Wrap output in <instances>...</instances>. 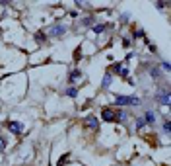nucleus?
Returning a JSON list of instances; mask_svg holds the SVG:
<instances>
[{"mask_svg": "<svg viewBox=\"0 0 171 166\" xmlns=\"http://www.w3.org/2000/svg\"><path fill=\"white\" fill-rule=\"evenodd\" d=\"M156 100H157V104H162V106H169V92L163 90L162 94H157V96H156Z\"/></svg>", "mask_w": 171, "mask_h": 166, "instance_id": "20e7f679", "label": "nucleus"}, {"mask_svg": "<svg viewBox=\"0 0 171 166\" xmlns=\"http://www.w3.org/2000/svg\"><path fill=\"white\" fill-rule=\"evenodd\" d=\"M138 102H140V100L132 98V96H117L115 106H138Z\"/></svg>", "mask_w": 171, "mask_h": 166, "instance_id": "f03ea898", "label": "nucleus"}, {"mask_svg": "<svg viewBox=\"0 0 171 166\" xmlns=\"http://www.w3.org/2000/svg\"><path fill=\"white\" fill-rule=\"evenodd\" d=\"M80 57H82V51H80V49H76V51H74V59H76V61H78Z\"/></svg>", "mask_w": 171, "mask_h": 166, "instance_id": "412c9836", "label": "nucleus"}, {"mask_svg": "<svg viewBox=\"0 0 171 166\" xmlns=\"http://www.w3.org/2000/svg\"><path fill=\"white\" fill-rule=\"evenodd\" d=\"M80 78H82V72H80V71H72V72H70V76H68L70 82H76V80H80Z\"/></svg>", "mask_w": 171, "mask_h": 166, "instance_id": "9d476101", "label": "nucleus"}, {"mask_svg": "<svg viewBox=\"0 0 171 166\" xmlns=\"http://www.w3.org/2000/svg\"><path fill=\"white\" fill-rule=\"evenodd\" d=\"M169 121H165V123H163V131H165V133H169Z\"/></svg>", "mask_w": 171, "mask_h": 166, "instance_id": "b1692460", "label": "nucleus"}, {"mask_svg": "<svg viewBox=\"0 0 171 166\" xmlns=\"http://www.w3.org/2000/svg\"><path fill=\"white\" fill-rule=\"evenodd\" d=\"M86 125H88L89 129H97L99 127V119H97L95 115H89V117L86 119Z\"/></svg>", "mask_w": 171, "mask_h": 166, "instance_id": "423d86ee", "label": "nucleus"}, {"mask_svg": "<svg viewBox=\"0 0 171 166\" xmlns=\"http://www.w3.org/2000/svg\"><path fill=\"white\" fill-rule=\"evenodd\" d=\"M119 74L123 76V78H126V76H128V68H125V66H120V71H119Z\"/></svg>", "mask_w": 171, "mask_h": 166, "instance_id": "f3484780", "label": "nucleus"}, {"mask_svg": "<svg viewBox=\"0 0 171 166\" xmlns=\"http://www.w3.org/2000/svg\"><path fill=\"white\" fill-rule=\"evenodd\" d=\"M120 22H123V24L128 22V14H120Z\"/></svg>", "mask_w": 171, "mask_h": 166, "instance_id": "5701e85b", "label": "nucleus"}, {"mask_svg": "<svg viewBox=\"0 0 171 166\" xmlns=\"http://www.w3.org/2000/svg\"><path fill=\"white\" fill-rule=\"evenodd\" d=\"M101 117H103V121H109V123H111V121H115V111L107 108V109H103Z\"/></svg>", "mask_w": 171, "mask_h": 166, "instance_id": "39448f33", "label": "nucleus"}, {"mask_svg": "<svg viewBox=\"0 0 171 166\" xmlns=\"http://www.w3.org/2000/svg\"><path fill=\"white\" fill-rule=\"evenodd\" d=\"M111 82H113V76H111V72H107V74L103 76L101 86H103V88H109V86H111Z\"/></svg>", "mask_w": 171, "mask_h": 166, "instance_id": "6e6552de", "label": "nucleus"}, {"mask_svg": "<svg viewBox=\"0 0 171 166\" xmlns=\"http://www.w3.org/2000/svg\"><path fill=\"white\" fill-rule=\"evenodd\" d=\"M162 66L165 68V71H169V63H167V61H163V63H162Z\"/></svg>", "mask_w": 171, "mask_h": 166, "instance_id": "393cba45", "label": "nucleus"}, {"mask_svg": "<svg viewBox=\"0 0 171 166\" xmlns=\"http://www.w3.org/2000/svg\"><path fill=\"white\" fill-rule=\"evenodd\" d=\"M68 158H70V154H68V152H66V154H62V157H60V160H58V164H56V166H64L66 162H68Z\"/></svg>", "mask_w": 171, "mask_h": 166, "instance_id": "ddd939ff", "label": "nucleus"}, {"mask_svg": "<svg viewBox=\"0 0 171 166\" xmlns=\"http://www.w3.org/2000/svg\"><path fill=\"white\" fill-rule=\"evenodd\" d=\"M64 94L68 96V98H76V96H78V88H74V86H72V88H66Z\"/></svg>", "mask_w": 171, "mask_h": 166, "instance_id": "9b49d317", "label": "nucleus"}, {"mask_svg": "<svg viewBox=\"0 0 171 166\" xmlns=\"http://www.w3.org/2000/svg\"><path fill=\"white\" fill-rule=\"evenodd\" d=\"M6 127L14 133V135H22V133H23V125L19 123V121H8V123H6Z\"/></svg>", "mask_w": 171, "mask_h": 166, "instance_id": "7ed1b4c3", "label": "nucleus"}, {"mask_svg": "<svg viewBox=\"0 0 171 166\" xmlns=\"http://www.w3.org/2000/svg\"><path fill=\"white\" fill-rule=\"evenodd\" d=\"M144 125H146V121H144L142 117H138V119H136V129H138V131H140V129L144 127Z\"/></svg>", "mask_w": 171, "mask_h": 166, "instance_id": "dca6fc26", "label": "nucleus"}, {"mask_svg": "<svg viewBox=\"0 0 171 166\" xmlns=\"http://www.w3.org/2000/svg\"><path fill=\"white\" fill-rule=\"evenodd\" d=\"M130 45H132L130 37H123V47H130Z\"/></svg>", "mask_w": 171, "mask_h": 166, "instance_id": "a211bd4d", "label": "nucleus"}, {"mask_svg": "<svg viewBox=\"0 0 171 166\" xmlns=\"http://www.w3.org/2000/svg\"><path fill=\"white\" fill-rule=\"evenodd\" d=\"M45 39H47V35H45V33H41V31H37V33H35V41H37V43H43Z\"/></svg>", "mask_w": 171, "mask_h": 166, "instance_id": "f8f14e48", "label": "nucleus"}, {"mask_svg": "<svg viewBox=\"0 0 171 166\" xmlns=\"http://www.w3.org/2000/svg\"><path fill=\"white\" fill-rule=\"evenodd\" d=\"M150 74H152V78H159V68H157V66H154L152 71H150Z\"/></svg>", "mask_w": 171, "mask_h": 166, "instance_id": "2eb2a0df", "label": "nucleus"}, {"mask_svg": "<svg viewBox=\"0 0 171 166\" xmlns=\"http://www.w3.org/2000/svg\"><path fill=\"white\" fill-rule=\"evenodd\" d=\"M120 66H123V65H120V63H117V65H113V72H119V71H120Z\"/></svg>", "mask_w": 171, "mask_h": 166, "instance_id": "4be33fe9", "label": "nucleus"}, {"mask_svg": "<svg viewBox=\"0 0 171 166\" xmlns=\"http://www.w3.org/2000/svg\"><path fill=\"white\" fill-rule=\"evenodd\" d=\"M4 149H6V139H2V137H0V152L4 151Z\"/></svg>", "mask_w": 171, "mask_h": 166, "instance_id": "aec40b11", "label": "nucleus"}, {"mask_svg": "<svg viewBox=\"0 0 171 166\" xmlns=\"http://www.w3.org/2000/svg\"><path fill=\"white\" fill-rule=\"evenodd\" d=\"M66 33V25L64 24H55V25H51V28L47 29V37H62Z\"/></svg>", "mask_w": 171, "mask_h": 166, "instance_id": "f257e3e1", "label": "nucleus"}, {"mask_svg": "<svg viewBox=\"0 0 171 166\" xmlns=\"http://www.w3.org/2000/svg\"><path fill=\"white\" fill-rule=\"evenodd\" d=\"M107 28H109V25H107V24H95V25H93V28H92V31L95 33V35H99V33H103V31H105Z\"/></svg>", "mask_w": 171, "mask_h": 166, "instance_id": "0eeeda50", "label": "nucleus"}, {"mask_svg": "<svg viewBox=\"0 0 171 166\" xmlns=\"http://www.w3.org/2000/svg\"><path fill=\"white\" fill-rule=\"evenodd\" d=\"M93 22H95V18H93V16H92V18H84V20H82V25H92Z\"/></svg>", "mask_w": 171, "mask_h": 166, "instance_id": "4468645a", "label": "nucleus"}, {"mask_svg": "<svg viewBox=\"0 0 171 166\" xmlns=\"http://www.w3.org/2000/svg\"><path fill=\"white\" fill-rule=\"evenodd\" d=\"M132 35H134L136 39H138V37H144V31H142V29H136V31H134Z\"/></svg>", "mask_w": 171, "mask_h": 166, "instance_id": "6ab92c4d", "label": "nucleus"}, {"mask_svg": "<svg viewBox=\"0 0 171 166\" xmlns=\"http://www.w3.org/2000/svg\"><path fill=\"white\" fill-rule=\"evenodd\" d=\"M144 121H146V123H154V121H156V115H154V111H150V109H148V111H146V115H144Z\"/></svg>", "mask_w": 171, "mask_h": 166, "instance_id": "1a4fd4ad", "label": "nucleus"}]
</instances>
